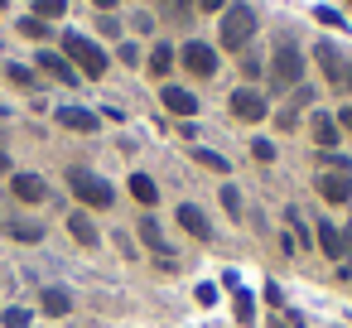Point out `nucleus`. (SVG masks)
Wrapping results in <instances>:
<instances>
[{"instance_id": "nucleus-1", "label": "nucleus", "mask_w": 352, "mask_h": 328, "mask_svg": "<svg viewBox=\"0 0 352 328\" xmlns=\"http://www.w3.org/2000/svg\"><path fill=\"white\" fill-rule=\"evenodd\" d=\"M270 83H275L280 92L304 87V54H299L294 39H280V44H275V54H270Z\"/></svg>"}, {"instance_id": "nucleus-2", "label": "nucleus", "mask_w": 352, "mask_h": 328, "mask_svg": "<svg viewBox=\"0 0 352 328\" xmlns=\"http://www.w3.org/2000/svg\"><path fill=\"white\" fill-rule=\"evenodd\" d=\"M251 34H256V10H251V6H227L222 30H217V44L232 49V54H246Z\"/></svg>"}, {"instance_id": "nucleus-3", "label": "nucleus", "mask_w": 352, "mask_h": 328, "mask_svg": "<svg viewBox=\"0 0 352 328\" xmlns=\"http://www.w3.org/2000/svg\"><path fill=\"white\" fill-rule=\"evenodd\" d=\"M63 54H68V63H73L82 78H102V73H107V54H102L87 34H63Z\"/></svg>"}, {"instance_id": "nucleus-4", "label": "nucleus", "mask_w": 352, "mask_h": 328, "mask_svg": "<svg viewBox=\"0 0 352 328\" xmlns=\"http://www.w3.org/2000/svg\"><path fill=\"white\" fill-rule=\"evenodd\" d=\"M68 188H73L87 208H111V203H116L111 184H107V179H97L92 169H73V174H68Z\"/></svg>"}, {"instance_id": "nucleus-5", "label": "nucleus", "mask_w": 352, "mask_h": 328, "mask_svg": "<svg viewBox=\"0 0 352 328\" xmlns=\"http://www.w3.org/2000/svg\"><path fill=\"white\" fill-rule=\"evenodd\" d=\"M318 68H323L328 87H338V92H352V58H342L333 44H318Z\"/></svg>"}, {"instance_id": "nucleus-6", "label": "nucleus", "mask_w": 352, "mask_h": 328, "mask_svg": "<svg viewBox=\"0 0 352 328\" xmlns=\"http://www.w3.org/2000/svg\"><path fill=\"white\" fill-rule=\"evenodd\" d=\"M184 68H188L193 78H212V73H217V54H212L208 44H184Z\"/></svg>"}, {"instance_id": "nucleus-7", "label": "nucleus", "mask_w": 352, "mask_h": 328, "mask_svg": "<svg viewBox=\"0 0 352 328\" xmlns=\"http://www.w3.org/2000/svg\"><path fill=\"white\" fill-rule=\"evenodd\" d=\"M318 198H323V203H347V198H352V174H328V169H318Z\"/></svg>"}, {"instance_id": "nucleus-8", "label": "nucleus", "mask_w": 352, "mask_h": 328, "mask_svg": "<svg viewBox=\"0 0 352 328\" xmlns=\"http://www.w3.org/2000/svg\"><path fill=\"white\" fill-rule=\"evenodd\" d=\"M232 116H236V121H261V116H265V97L251 92V87L232 92Z\"/></svg>"}, {"instance_id": "nucleus-9", "label": "nucleus", "mask_w": 352, "mask_h": 328, "mask_svg": "<svg viewBox=\"0 0 352 328\" xmlns=\"http://www.w3.org/2000/svg\"><path fill=\"white\" fill-rule=\"evenodd\" d=\"M309 102H314V87H294V97L280 107V121H275V126H280V131H294V126H299V111H304Z\"/></svg>"}, {"instance_id": "nucleus-10", "label": "nucleus", "mask_w": 352, "mask_h": 328, "mask_svg": "<svg viewBox=\"0 0 352 328\" xmlns=\"http://www.w3.org/2000/svg\"><path fill=\"white\" fill-rule=\"evenodd\" d=\"M10 193H15L20 203H44V198H49V188H44L39 174H15V179H10Z\"/></svg>"}, {"instance_id": "nucleus-11", "label": "nucleus", "mask_w": 352, "mask_h": 328, "mask_svg": "<svg viewBox=\"0 0 352 328\" xmlns=\"http://www.w3.org/2000/svg\"><path fill=\"white\" fill-rule=\"evenodd\" d=\"M39 68H44L49 78H58V83H73V87H78V68H73L63 54H49V49H44V54H39Z\"/></svg>"}, {"instance_id": "nucleus-12", "label": "nucleus", "mask_w": 352, "mask_h": 328, "mask_svg": "<svg viewBox=\"0 0 352 328\" xmlns=\"http://www.w3.org/2000/svg\"><path fill=\"white\" fill-rule=\"evenodd\" d=\"M164 107H169L174 116H193V111H198V97H193L188 87H174V83H169V87H164Z\"/></svg>"}, {"instance_id": "nucleus-13", "label": "nucleus", "mask_w": 352, "mask_h": 328, "mask_svg": "<svg viewBox=\"0 0 352 328\" xmlns=\"http://www.w3.org/2000/svg\"><path fill=\"white\" fill-rule=\"evenodd\" d=\"M58 121H63L68 131H82V135H92V131H97V116H92L87 107H58Z\"/></svg>"}, {"instance_id": "nucleus-14", "label": "nucleus", "mask_w": 352, "mask_h": 328, "mask_svg": "<svg viewBox=\"0 0 352 328\" xmlns=\"http://www.w3.org/2000/svg\"><path fill=\"white\" fill-rule=\"evenodd\" d=\"M179 227H184V232H193V237H203V241L212 237V232H208V212H203V208H193V203H179Z\"/></svg>"}, {"instance_id": "nucleus-15", "label": "nucleus", "mask_w": 352, "mask_h": 328, "mask_svg": "<svg viewBox=\"0 0 352 328\" xmlns=\"http://www.w3.org/2000/svg\"><path fill=\"white\" fill-rule=\"evenodd\" d=\"M131 198H135V203H145V208H155V203H160L155 179H150V174H131Z\"/></svg>"}, {"instance_id": "nucleus-16", "label": "nucleus", "mask_w": 352, "mask_h": 328, "mask_svg": "<svg viewBox=\"0 0 352 328\" xmlns=\"http://www.w3.org/2000/svg\"><path fill=\"white\" fill-rule=\"evenodd\" d=\"M68 232H73L82 246H97V241H102V232L92 227V217H87V212H73V217H68Z\"/></svg>"}, {"instance_id": "nucleus-17", "label": "nucleus", "mask_w": 352, "mask_h": 328, "mask_svg": "<svg viewBox=\"0 0 352 328\" xmlns=\"http://www.w3.org/2000/svg\"><path fill=\"white\" fill-rule=\"evenodd\" d=\"M318 246H323V256H333V261H342V251H347V241L338 237V227H328V222H318Z\"/></svg>"}, {"instance_id": "nucleus-18", "label": "nucleus", "mask_w": 352, "mask_h": 328, "mask_svg": "<svg viewBox=\"0 0 352 328\" xmlns=\"http://www.w3.org/2000/svg\"><path fill=\"white\" fill-rule=\"evenodd\" d=\"M44 314H54V318L73 314V294H68V289H58V285H49V289H44Z\"/></svg>"}, {"instance_id": "nucleus-19", "label": "nucleus", "mask_w": 352, "mask_h": 328, "mask_svg": "<svg viewBox=\"0 0 352 328\" xmlns=\"http://www.w3.org/2000/svg\"><path fill=\"white\" fill-rule=\"evenodd\" d=\"M169 68H174V49H169V44H155V54H150V73H155V78H169Z\"/></svg>"}, {"instance_id": "nucleus-20", "label": "nucleus", "mask_w": 352, "mask_h": 328, "mask_svg": "<svg viewBox=\"0 0 352 328\" xmlns=\"http://www.w3.org/2000/svg\"><path fill=\"white\" fill-rule=\"evenodd\" d=\"M314 140H318V150L323 145H338V121L333 116H314Z\"/></svg>"}, {"instance_id": "nucleus-21", "label": "nucleus", "mask_w": 352, "mask_h": 328, "mask_svg": "<svg viewBox=\"0 0 352 328\" xmlns=\"http://www.w3.org/2000/svg\"><path fill=\"white\" fill-rule=\"evenodd\" d=\"M160 6H164V15H169L174 25H184V20L193 15V0H160Z\"/></svg>"}, {"instance_id": "nucleus-22", "label": "nucleus", "mask_w": 352, "mask_h": 328, "mask_svg": "<svg viewBox=\"0 0 352 328\" xmlns=\"http://www.w3.org/2000/svg\"><path fill=\"white\" fill-rule=\"evenodd\" d=\"M63 10H68V0H39V6H34V20H44V25H49V20H58Z\"/></svg>"}, {"instance_id": "nucleus-23", "label": "nucleus", "mask_w": 352, "mask_h": 328, "mask_svg": "<svg viewBox=\"0 0 352 328\" xmlns=\"http://www.w3.org/2000/svg\"><path fill=\"white\" fill-rule=\"evenodd\" d=\"M20 34H25V39H44V34H49V25H44V20H34V15H25V20H20Z\"/></svg>"}, {"instance_id": "nucleus-24", "label": "nucleus", "mask_w": 352, "mask_h": 328, "mask_svg": "<svg viewBox=\"0 0 352 328\" xmlns=\"http://www.w3.org/2000/svg\"><path fill=\"white\" fill-rule=\"evenodd\" d=\"M6 78H10L15 87H34V73H30L25 63H10V68H6Z\"/></svg>"}, {"instance_id": "nucleus-25", "label": "nucleus", "mask_w": 352, "mask_h": 328, "mask_svg": "<svg viewBox=\"0 0 352 328\" xmlns=\"http://www.w3.org/2000/svg\"><path fill=\"white\" fill-rule=\"evenodd\" d=\"M193 160H198V164H203V169H217V174H227V160H222V155H217V150H198V155H193Z\"/></svg>"}, {"instance_id": "nucleus-26", "label": "nucleus", "mask_w": 352, "mask_h": 328, "mask_svg": "<svg viewBox=\"0 0 352 328\" xmlns=\"http://www.w3.org/2000/svg\"><path fill=\"white\" fill-rule=\"evenodd\" d=\"M217 198H222V208H227V217H241V193H236L232 184H227V188H222Z\"/></svg>"}, {"instance_id": "nucleus-27", "label": "nucleus", "mask_w": 352, "mask_h": 328, "mask_svg": "<svg viewBox=\"0 0 352 328\" xmlns=\"http://www.w3.org/2000/svg\"><path fill=\"white\" fill-rule=\"evenodd\" d=\"M10 237H15V241H39L44 232H39V227H30V222H10Z\"/></svg>"}, {"instance_id": "nucleus-28", "label": "nucleus", "mask_w": 352, "mask_h": 328, "mask_svg": "<svg viewBox=\"0 0 352 328\" xmlns=\"http://www.w3.org/2000/svg\"><path fill=\"white\" fill-rule=\"evenodd\" d=\"M0 323H6V328H30V314H25V309H6V314H0Z\"/></svg>"}, {"instance_id": "nucleus-29", "label": "nucleus", "mask_w": 352, "mask_h": 328, "mask_svg": "<svg viewBox=\"0 0 352 328\" xmlns=\"http://www.w3.org/2000/svg\"><path fill=\"white\" fill-rule=\"evenodd\" d=\"M140 237H145V241H150V246H155V251H164V237H160V227H155V222H150V217H145V222H140Z\"/></svg>"}, {"instance_id": "nucleus-30", "label": "nucleus", "mask_w": 352, "mask_h": 328, "mask_svg": "<svg viewBox=\"0 0 352 328\" xmlns=\"http://www.w3.org/2000/svg\"><path fill=\"white\" fill-rule=\"evenodd\" d=\"M251 155H256V160H265V164H270V160H275V145H270V140H256V145H251Z\"/></svg>"}, {"instance_id": "nucleus-31", "label": "nucleus", "mask_w": 352, "mask_h": 328, "mask_svg": "<svg viewBox=\"0 0 352 328\" xmlns=\"http://www.w3.org/2000/svg\"><path fill=\"white\" fill-rule=\"evenodd\" d=\"M236 318L251 323V294H236Z\"/></svg>"}, {"instance_id": "nucleus-32", "label": "nucleus", "mask_w": 352, "mask_h": 328, "mask_svg": "<svg viewBox=\"0 0 352 328\" xmlns=\"http://www.w3.org/2000/svg\"><path fill=\"white\" fill-rule=\"evenodd\" d=\"M270 328H304V323H299V314H280Z\"/></svg>"}, {"instance_id": "nucleus-33", "label": "nucleus", "mask_w": 352, "mask_h": 328, "mask_svg": "<svg viewBox=\"0 0 352 328\" xmlns=\"http://www.w3.org/2000/svg\"><path fill=\"white\" fill-rule=\"evenodd\" d=\"M121 63H140V49L135 44H121Z\"/></svg>"}, {"instance_id": "nucleus-34", "label": "nucleus", "mask_w": 352, "mask_h": 328, "mask_svg": "<svg viewBox=\"0 0 352 328\" xmlns=\"http://www.w3.org/2000/svg\"><path fill=\"white\" fill-rule=\"evenodd\" d=\"M338 131H352V102L342 107V116H338Z\"/></svg>"}, {"instance_id": "nucleus-35", "label": "nucleus", "mask_w": 352, "mask_h": 328, "mask_svg": "<svg viewBox=\"0 0 352 328\" xmlns=\"http://www.w3.org/2000/svg\"><path fill=\"white\" fill-rule=\"evenodd\" d=\"M193 6H198V10H222L227 0H193Z\"/></svg>"}, {"instance_id": "nucleus-36", "label": "nucleus", "mask_w": 352, "mask_h": 328, "mask_svg": "<svg viewBox=\"0 0 352 328\" xmlns=\"http://www.w3.org/2000/svg\"><path fill=\"white\" fill-rule=\"evenodd\" d=\"M0 174H10V155L6 150H0Z\"/></svg>"}, {"instance_id": "nucleus-37", "label": "nucleus", "mask_w": 352, "mask_h": 328, "mask_svg": "<svg viewBox=\"0 0 352 328\" xmlns=\"http://www.w3.org/2000/svg\"><path fill=\"white\" fill-rule=\"evenodd\" d=\"M97 6H102V10H111V6H116V0H97Z\"/></svg>"}, {"instance_id": "nucleus-38", "label": "nucleus", "mask_w": 352, "mask_h": 328, "mask_svg": "<svg viewBox=\"0 0 352 328\" xmlns=\"http://www.w3.org/2000/svg\"><path fill=\"white\" fill-rule=\"evenodd\" d=\"M347 246H352V227H347Z\"/></svg>"}, {"instance_id": "nucleus-39", "label": "nucleus", "mask_w": 352, "mask_h": 328, "mask_svg": "<svg viewBox=\"0 0 352 328\" xmlns=\"http://www.w3.org/2000/svg\"><path fill=\"white\" fill-rule=\"evenodd\" d=\"M0 6H10V0H0Z\"/></svg>"}, {"instance_id": "nucleus-40", "label": "nucleus", "mask_w": 352, "mask_h": 328, "mask_svg": "<svg viewBox=\"0 0 352 328\" xmlns=\"http://www.w3.org/2000/svg\"><path fill=\"white\" fill-rule=\"evenodd\" d=\"M347 6H352V0H347Z\"/></svg>"}]
</instances>
